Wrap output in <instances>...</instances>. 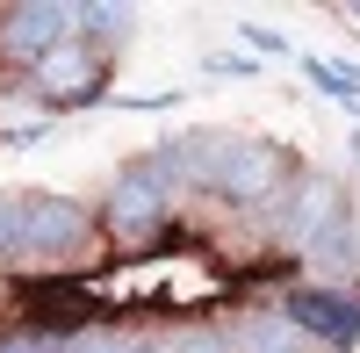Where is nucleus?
<instances>
[{
  "label": "nucleus",
  "instance_id": "f257e3e1",
  "mask_svg": "<svg viewBox=\"0 0 360 353\" xmlns=\"http://www.w3.org/2000/svg\"><path fill=\"white\" fill-rule=\"evenodd\" d=\"M173 217V181L152 166V159H130L123 173L108 181V202H101V231L115 245H152Z\"/></svg>",
  "mask_w": 360,
  "mask_h": 353
},
{
  "label": "nucleus",
  "instance_id": "f03ea898",
  "mask_svg": "<svg viewBox=\"0 0 360 353\" xmlns=\"http://www.w3.org/2000/svg\"><path fill=\"white\" fill-rule=\"evenodd\" d=\"M86 245H94V210H86V202H72V195H29L15 267H51V259H72Z\"/></svg>",
  "mask_w": 360,
  "mask_h": 353
},
{
  "label": "nucleus",
  "instance_id": "7ed1b4c3",
  "mask_svg": "<svg viewBox=\"0 0 360 353\" xmlns=\"http://www.w3.org/2000/svg\"><path fill=\"white\" fill-rule=\"evenodd\" d=\"M79 29L86 22H79V8H65V0H15V8H0V58L29 72L58 44H72Z\"/></svg>",
  "mask_w": 360,
  "mask_h": 353
},
{
  "label": "nucleus",
  "instance_id": "20e7f679",
  "mask_svg": "<svg viewBox=\"0 0 360 353\" xmlns=\"http://www.w3.org/2000/svg\"><path fill=\"white\" fill-rule=\"evenodd\" d=\"M101 79H108V58L86 37H72L29 65V94H37V108H79V101H101Z\"/></svg>",
  "mask_w": 360,
  "mask_h": 353
},
{
  "label": "nucleus",
  "instance_id": "39448f33",
  "mask_svg": "<svg viewBox=\"0 0 360 353\" xmlns=\"http://www.w3.org/2000/svg\"><path fill=\"white\" fill-rule=\"evenodd\" d=\"M346 210V195H339V181L332 173H303L288 195H281V217H274V245H288V252H310L324 231H332V217Z\"/></svg>",
  "mask_w": 360,
  "mask_h": 353
},
{
  "label": "nucleus",
  "instance_id": "423d86ee",
  "mask_svg": "<svg viewBox=\"0 0 360 353\" xmlns=\"http://www.w3.org/2000/svg\"><path fill=\"white\" fill-rule=\"evenodd\" d=\"M281 317H295L310 346H332V353H353V346H360V303L339 296V288H317V281H310V288H288V296H281Z\"/></svg>",
  "mask_w": 360,
  "mask_h": 353
},
{
  "label": "nucleus",
  "instance_id": "0eeeda50",
  "mask_svg": "<svg viewBox=\"0 0 360 353\" xmlns=\"http://www.w3.org/2000/svg\"><path fill=\"white\" fill-rule=\"evenodd\" d=\"M288 181V159H281V144H266V137H231L224 144V166H217V195L224 202H266Z\"/></svg>",
  "mask_w": 360,
  "mask_h": 353
},
{
  "label": "nucleus",
  "instance_id": "6e6552de",
  "mask_svg": "<svg viewBox=\"0 0 360 353\" xmlns=\"http://www.w3.org/2000/svg\"><path fill=\"white\" fill-rule=\"evenodd\" d=\"M231 346H238V353H317V346L303 339V325H295V317H281V310L238 317V325H231Z\"/></svg>",
  "mask_w": 360,
  "mask_h": 353
},
{
  "label": "nucleus",
  "instance_id": "1a4fd4ad",
  "mask_svg": "<svg viewBox=\"0 0 360 353\" xmlns=\"http://www.w3.org/2000/svg\"><path fill=\"white\" fill-rule=\"evenodd\" d=\"M310 259H317L324 274H353V267H360V238H353V217H346V210H339V217H332V231L310 245Z\"/></svg>",
  "mask_w": 360,
  "mask_h": 353
},
{
  "label": "nucleus",
  "instance_id": "9d476101",
  "mask_svg": "<svg viewBox=\"0 0 360 353\" xmlns=\"http://www.w3.org/2000/svg\"><path fill=\"white\" fill-rule=\"evenodd\" d=\"M65 353H159L152 339H137V332H108V325H79L65 332Z\"/></svg>",
  "mask_w": 360,
  "mask_h": 353
},
{
  "label": "nucleus",
  "instance_id": "9b49d317",
  "mask_svg": "<svg viewBox=\"0 0 360 353\" xmlns=\"http://www.w3.org/2000/svg\"><path fill=\"white\" fill-rule=\"evenodd\" d=\"M159 353H238V346H231V332H217V325H188V332H173Z\"/></svg>",
  "mask_w": 360,
  "mask_h": 353
},
{
  "label": "nucleus",
  "instance_id": "f8f14e48",
  "mask_svg": "<svg viewBox=\"0 0 360 353\" xmlns=\"http://www.w3.org/2000/svg\"><path fill=\"white\" fill-rule=\"evenodd\" d=\"M22 217H29V195H0V259H15V245H22Z\"/></svg>",
  "mask_w": 360,
  "mask_h": 353
},
{
  "label": "nucleus",
  "instance_id": "ddd939ff",
  "mask_svg": "<svg viewBox=\"0 0 360 353\" xmlns=\"http://www.w3.org/2000/svg\"><path fill=\"white\" fill-rule=\"evenodd\" d=\"M0 353H65V339L29 325V332H8V339H0Z\"/></svg>",
  "mask_w": 360,
  "mask_h": 353
},
{
  "label": "nucleus",
  "instance_id": "4468645a",
  "mask_svg": "<svg viewBox=\"0 0 360 353\" xmlns=\"http://www.w3.org/2000/svg\"><path fill=\"white\" fill-rule=\"evenodd\" d=\"M245 44H252V51H274V58H288V37H274V29H259V22H245Z\"/></svg>",
  "mask_w": 360,
  "mask_h": 353
}]
</instances>
